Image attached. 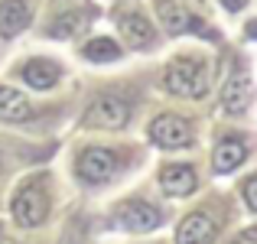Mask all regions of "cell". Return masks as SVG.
<instances>
[{
    "mask_svg": "<svg viewBox=\"0 0 257 244\" xmlns=\"http://www.w3.org/2000/svg\"><path fill=\"white\" fill-rule=\"evenodd\" d=\"M30 17H33V7L30 0H4L0 4V36H17L30 26Z\"/></svg>",
    "mask_w": 257,
    "mask_h": 244,
    "instance_id": "obj_12",
    "label": "cell"
},
{
    "mask_svg": "<svg viewBox=\"0 0 257 244\" xmlns=\"http://www.w3.org/2000/svg\"><path fill=\"white\" fill-rule=\"evenodd\" d=\"M221 7H225L228 13H238V10H244V7H247V0H221Z\"/></svg>",
    "mask_w": 257,
    "mask_h": 244,
    "instance_id": "obj_19",
    "label": "cell"
},
{
    "mask_svg": "<svg viewBox=\"0 0 257 244\" xmlns=\"http://www.w3.org/2000/svg\"><path fill=\"white\" fill-rule=\"evenodd\" d=\"M36 114H39V107L33 104L23 91H17V88H10V85H0V120L20 124V120H33Z\"/></svg>",
    "mask_w": 257,
    "mask_h": 244,
    "instance_id": "obj_10",
    "label": "cell"
},
{
    "mask_svg": "<svg viewBox=\"0 0 257 244\" xmlns=\"http://www.w3.org/2000/svg\"><path fill=\"white\" fill-rule=\"evenodd\" d=\"M131 111L120 98H94L85 111V127H98V131H120L127 124Z\"/></svg>",
    "mask_w": 257,
    "mask_h": 244,
    "instance_id": "obj_6",
    "label": "cell"
},
{
    "mask_svg": "<svg viewBox=\"0 0 257 244\" xmlns=\"http://www.w3.org/2000/svg\"><path fill=\"white\" fill-rule=\"evenodd\" d=\"M244 202H247V205H251L254 212H257V176L244 182Z\"/></svg>",
    "mask_w": 257,
    "mask_h": 244,
    "instance_id": "obj_18",
    "label": "cell"
},
{
    "mask_svg": "<svg viewBox=\"0 0 257 244\" xmlns=\"http://www.w3.org/2000/svg\"><path fill=\"white\" fill-rule=\"evenodd\" d=\"M218 234V221L208 212H192L182 218L179 231H176V244H212Z\"/></svg>",
    "mask_w": 257,
    "mask_h": 244,
    "instance_id": "obj_8",
    "label": "cell"
},
{
    "mask_svg": "<svg viewBox=\"0 0 257 244\" xmlns=\"http://www.w3.org/2000/svg\"><path fill=\"white\" fill-rule=\"evenodd\" d=\"M4 169H7V153L0 150V176H4Z\"/></svg>",
    "mask_w": 257,
    "mask_h": 244,
    "instance_id": "obj_21",
    "label": "cell"
},
{
    "mask_svg": "<svg viewBox=\"0 0 257 244\" xmlns=\"http://www.w3.org/2000/svg\"><path fill=\"white\" fill-rule=\"evenodd\" d=\"M247 36L257 39V20H251V23H247Z\"/></svg>",
    "mask_w": 257,
    "mask_h": 244,
    "instance_id": "obj_20",
    "label": "cell"
},
{
    "mask_svg": "<svg viewBox=\"0 0 257 244\" xmlns=\"http://www.w3.org/2000/svg\"><path fill=\"white\" fill-rule=\"evenodd\" d=\"M244 157H247V147L241 144L238 137H228V140H221V144L215 147V153H212L215 173H231V169H238L241 163H244Z\"/></svg>",
    "mask_w": 257,
    "mask_h": 244,
    "instance_id": "obj_14",
    "label": "cell"
},
{
    "mask_svg": "<svg viewBox=\"0 0 257 244\" xmlns=\"http://www.w3.org/2000/svg\"><path fill=\"white\" fill-rule=\"evenodd\" d=\"M10 212H13V221H17L20 228L43 225L46 215H49V182H46L43 176H33V179L20 182L17 192H13Z\"/></svg>",
    "mask_w": 257,
    "mask_h": 244,
    "instance_id": "obj_2",
    "label": "cell"
},
{
    "mask_svg": "<svg viewBox=\"0 0 257 244\" xmlns=\"http://www.w3.org/2000/svg\"><path fill=\"white\" fill-rule=\"evenodd\" d=\"M88 23H91V13L88 10H78V13H65V17H59L56 23H52L49 36L56 39H65V36H78V33L88 30Z\"/></svg>",
    "mask_w": 257,
    "mask_h": 244,
    "instance_id": "obj_16",
    "label": "cell"
},
{
    "mask_svg": "<svg viewBox=\"0 0 257 244\" xmlns=\"http://www.w3.org/2000/svg\"><path fill=\"white\" fill-rule=\"evenodd\" d=\"M150 140L157 147L176 150V147H189L192 144V124L179 114H160L150 124Z\"/></svg>",
    "mask_w": 257,
    "mask_h": 244,
    "instance_id": "obj_4",
    "label": "cell"
},
{
    "mask_svg": "<svg viewBox=\"0 0 257 244\" xmlns=\"http://www.w3.org/2000/svg\"><path fill=\"white\" fill-rule=\"evenodd\" d=\"M166 91L179 94V98H205L208 94V59L199 56H182L166 65L163 72Z\"/></svg>",
    "mask_w": 257,
    "mask_h": 244,
    "instance_id": "obj_1",
    "label": "cell"
},
{
    "mask_svg": "<svg viewBox=\"0 0 257 244\" xmlns=\"http://www.w3.org/2000/svg\"><path fill=\"white\" fill-rule=\"evenodd\" d=\"M160 17H163L166 33H173V36L189 33V30H202L199 20H192V17L186 13V7H176L173 0H160Z\"/></svg>",
    "mask_w": 257,
    "mask_h": 244,
    "instance_id": "obj_15",
    "label": "cell"
},
{
    "mask_svg": "<svg viewBox=\"0 0 257 244\" xmlns=\"http://www.w3.org/2000/svg\"><path fill=\"white\" fill-rule=\"evenodd\" d=\"M59 78H62V65L52 62V59H30V62L23 65V81L30 88H36V91L56 88Z\"/></svg>",
    "mask_w": 257,
    "mask_h": 244,
    "instance_id": "obj_11",
    "label": "cell"
},
{
    "mask_svg": "<svg viewBox=\"0 0 257 244\" xmlns=\"http://www.w3.org/2000/svg\"><path fill=\"white\" fill-rule=\"evenodd\" d=\"M117 225L124 231H153L163 225V212L147 199H131L117 205Z\"/></svg>",
    "mask_w": 257,
    "mask_h": 244,
    "instance_id": "obj_5",
    "label": "cell"
},
{
    "mask_svg": "<svg viewBox=\"0 0 257 244\" xmlns=\"http://www.w3.org/2000/svg\"><path fill=\"white\" fill-rule=\"evenodd\" d=\"M254 101V88H251V78H247L244 69H234L231 75L225 78L221 85V107L228 114H244Z\"/></svg>",
    "mask_w": 257,
    "mask_h": 244,
    "instance_id": "obj_7",
    "label": "cell"
},
{
    "mask_svg": "<svg viewBox=\"0 0 257 244\" xmlns=\"http://www.w3.org/2000/svg\"><path fill=\"white\" fill-rule=\"evenodd\" d=\"M117 169H120V157L114 150H107V147H88L78 157V176L85 182H91V186H101V182L114 179Z\"/></svg>",
    "mask_w": 257,
    "mask_h": 244,
    "instance_id": "obj_3",
    "label": "cell"
},
{
    "mask_svg": "<svg viewBox=\"0 0 257 244\" xmlns=\"http://www.w3.org/2000/svg\"><path fill=\"white\" fill-rule=\"evenodd\" d=\"M160 189L166 195H176V199H186V195L195 192V169L186 166V163H170V166L160 169Z\"/></svg>",
    "mask_w": 257,
    "mask_h": 244,
    "instance_id": "obj_9",
    "label": "cell"
},
{
    "mask_svg": "<svg viewBox=\"0 0 257 244\" xmlns=\"http://www.w3.org/2000/svg\"><path fill=\"white\" fill-rule=\"evenodd\" d=\"M82 56L88 59V62H114V59H120V46L114 43V39H91V43L82 49Z\"/></svg>",
    "mask_w": 257,
    "mask_h": 244,
    "instance_id": "obj_17",
    "label": "cell"
},
{
    "mask_svg": "<svg viewBox=\"0 0 257 244\" xmlns=\"http://www.w3.org/2000/svg\"><path fill=\"white\" fill-rule=\"evenodd\" d=\"M117 30L124 33L127 46H134V49H150V46L157 43L150 20H147V17H140V13H124V17L117 20Z\"/></svg>",
    "mask_w": 257,
    "mask_h": 244,
    "instance_id": "obj_13",
    "label": "cell"
}]
</instances>
